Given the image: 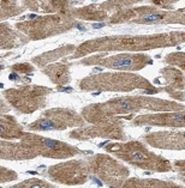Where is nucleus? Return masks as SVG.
Listing matches in <instances>:
<instances>
[{
	"instance_id": "f257e3e1",
	"label": "nucleus",
	"mask_w": 185,
	"mask_h": 188,
	"mask_svg": "<svg viewBox=\"0 0 185 188\" xmlns=\"http://www.w3.org/2000/svg\"><path fill=\"white\" fill-rule=\"evenodd\" d=\"M132 63H133V61L131 59H119V60H116L112 65L116 68H126V67L132 66Z\"/></svg>"
},
{
	"instance_id": "f03ea898",
	"label": "nucleus",
	"mask_w": 185,
	"mask_h": 188,
	"mask_svg": "<svg viewBox=\"0 0 185 188\" xmlns=\"http://www.w3.org/2000/svg\"><path fill=\"white\" fill-rule=\"evenodd\" d=\"M39 127L42 129H54L55 125L51 120H41V121H39Z\"/></svg>"
},
{
	"instance_id": "7ed1b4c3",
	"label": "nucleus",
	"mask_w": 185,
	"mask_h": 188,
	"mask_svg": "<svg viewBox=\"0 0 185 188\" xmlns=\"http://www.w3.org/2000/svg\"><path fill=\"white\" fill-rule=\"evenodd\" d=\"M161 18H162L161 14H150V16L143 17V21H146V22H154V21H160Z\"/></svg>"
},
{
	"instance_id": "20e7f679",
	"label": "nucleus",
	"mask_w": 185,
	"mask_h": 188,
	"mask_svg": "<svg viewBox=\"0 0 185 188\" xmlns=\"http://www.w3.org/2000/svg\"><path fill=\"white\" fill-rule=\"evenodd\" d=\"M43 141V144L47 146V147H51V149H53V147H57L59 144L55 141V140H52V139H43L42 140Z\"/></svg>"
},
{
	"instance_id": "39448f33",
	"label": "nucleus",
	"mask_w": 185,
	"mask_h": 188,
	"mask_svg": "<svg viewBox=\"0 0 185 188\" xmlns=\"http://www.w3.org/2000/svg\"><path fill=\"white\" fill-rule=\"evenodd\" d=\"M131 157L135 160H143L144 159V153H142L141 151H135V152H132Z\"/></svg>"
},
{
	"instance_id": "423d86ee",
	"label": "nucleus",
	"mask_w": 185,
	"mask_h": 188,
	"mask_svg": "<svg viewBox=\"0 0 185 188\" xmlns=\"http://www.w3.org/2000/svg\"><path fill=\"white\" fill-rule=\"evenodd\" d=\"M118 104H119L122 108H125V109H129V108H131V104H130L127 101H119V102H118Z\"/></svg>"
},
{
	"instance_id": "0eeeda50",
	"label": "nucleus",
	"mask_w": 185,
	"mask_h": 188,
	"mask_svg": "<svg viewBox=\"0 0 185 188\" xmlns=\"http://www.w3.org/2000/svg\"><path fill=\"white\" fill-rule=\"evenodd\" d=\"M102 27H105V23H95V24H92V28H95V29H100Z\"/></svg>"
},
{
	"instance_id": "6e6552de",
	"label": "nucleus",
	"mask_w": 185,
	"mask_h": 188,
	"mask_svg": "<svg viewBox=\"0 0 185 188\" xmlns=\"http://www.w3.org/2000/svg\"><path fill=\"white\" fill-rule=\"evenodd\" d=\"M17 78V74H15V73H12V74H10V79H12V80H15Z\"/></svg>"
},
{
	"instance_id": "1a4fd4ad",
	"label": "nucleus",
	"mask_w": 185,
	"mask_h": 188,
	"mask_svg": "<svg viewBox=\"0 0 185 188\" xmlns=\"http://www.w3.org/2000/svg\"><path fill=\"white\" fill-rule=\"evenodd\" d=\"M0 133L2 134V133H5V128H4V126L0 125Z\"/></svg>"
},
{
	"instance_id": "9d476101",
	"label": "nucleus",
	"mask_w": 185,
	"mask_h": 188,
	"mask_svg": "<svg viewBox=\"0 0 185 188\" xmlns=\"http://www.w3.org/2000/svg\"><path fill=\"white\" fill-rule=\"evenodd\" d=\"M77 28H78V29H81V30H84V28H83L82 25H79V24H77Z\"/></svg>"
},
{
	"instance_id": "9b49d317",
	"label": "nucleus",
	"mask_w": 185,
	"mask_h": 188,
	"mask_svg": "<svg viewBox=\"0 0 185 188\" xmlns=\"http://www.w3.org/2000/svg\"><path fill=\"white\" fill-rule=\"evenodd\" d=\"M29 18H31V19H32V18H36V14H30Z\"/></svg>"
}]
</instances>
